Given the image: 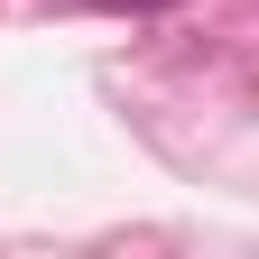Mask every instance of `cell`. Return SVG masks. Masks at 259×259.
I'll return each mask as SVG.
<instances>
[{
	"instance_id": "obj_1",
	"label": "cell",
	"mask_w": 259,
	"mask_h": 259,
	"mask_svg": "<svg viewBox=\"0 0 259 259\" xmlns=\"http://www.w3.org/2000/svg\"><path fill=\"white\" fill-rule=\"evenodd\" d=\"M93 10H167V0H93Z\"/></svg>"
}]
</instances>
